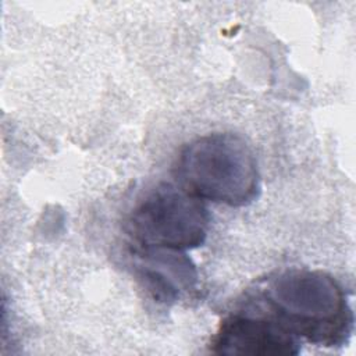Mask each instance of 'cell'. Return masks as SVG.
<instances>
[{"label":"cell","instance_id":"cell-1","mask_svg":"<svg viewBox=\"0 0 356 356\" xmlns=\"http://www.w3.org/2000/svg\"><path fill=\"white\" fill-rule=\"evenodd\" d=\"M239 306L274 318L299 339L341 346L353 331V312L343 286L321 270L288 268L260 278Z\"/></svg>","mask_w":356,"mask_h":356},{"label":"cell","instance_id":"cell-3","mask_svg":"<svg viewBox=\"0 0 356 356\" xmlns=\"http://www.w3.org/2000/svg\"><path fill=\"white\" fill-rule=\"evenodd\" d=\"M209 222L203 200L178 185L161 182L135 203L124 229L135 248L185 252L204 243Z\"/></svg>","mask_w":356,"mask_h":356},{"label":"cell","instance_id":"cell-5","mask_svg":"<svg viewBox=\"0 0 356 356\" xmlns=\"http://www.w3.org/2000/svg\"><path fill=\"white\" fill-rule=\"evenodd\" d=\"M132 253L140 281L159 302L175 300L196 282L195 266L184 252L134 248Z\"/></svg>","mask_w":356,"mask_h":356},{"label":"cell","instance_id":"cell-2","mask_svg":"<svg viewBox=\"0 0 356 356\" xmlns=\"http://www.w3.org/2000/svg\"><path fill=\"white\" fill-rule=\"evenodd\" d=\"M174 177L189 195L229 207L248 206L260 193L254 154L243 138L231 132L209 134L185 145Z\"/></svg>","mask_w":356,"mask_h":356},{"label":"cell","instance_id":"cell-4","mask_svg":"<svg viewBox=\"0 0 356 356\" xmlns=\"http://www.w3.org/2000/svg\"><path fill=\"white\" fill-rule=\"evenodd\" d=\"M210 350L217 355L289 356L300 352V339L274 318L239 306L221 320Z\"/></svg>","mask_w":356,"mask_h":356}]
</instances>
